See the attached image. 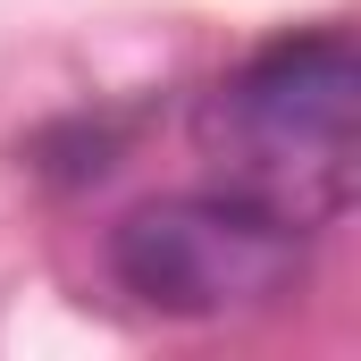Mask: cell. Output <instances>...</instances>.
I'll use <instances>...</instances> for the list:
<instances>
[{
	"label": "cell",
	"instance_id": "1",
	"mask_svg": "<svg viewBox=\"0 0 361 361\" xmlns=\"http://www.w3.org/2000/svg\"><path fill=\"white\" fill-rule=\"evenodd\" d=\"M193 152L219 193H244L319 235L361 193V51L345 25H302L244 51L193 101Z\"/></svg>",
	"mask_w": 361,
	"mask_h": 361
},
{
	"label": "cell",
	"instance_id": "2",
	"mask_svg": "<svg viewBox=\"0 0 361 361\" xmlns=\"http://www.w3.org/2000/svg\"><path fill=\"white\" fill-rule=\"evenodd\" d=\"M311 269V235L244 193H160L109 227V277L160 319L277 311Z\"/></svg>",
	"mask_w": 361,
	"mask_h": 361
}]
</instances>
